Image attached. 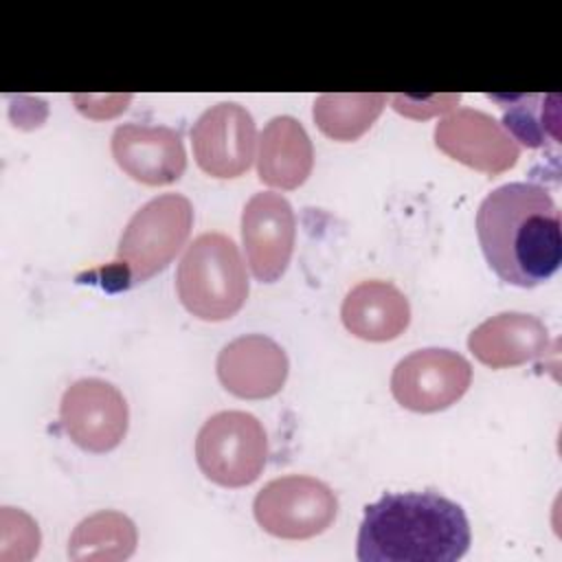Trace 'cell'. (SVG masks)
<instances>
[{"mask_svg":"<svg viewBox=\"0 0 562 562\" xmlns=\"http://www.w3.org/2000/svg\"><path fill=\"white\" fill-rule=\"evenodd\" d=\"M257 525L283 540H307L323 533L338 514L334 490L307 474H285L268 481L252 501Z\"/></svg>","mask_w":562,"mask_h":562,"instance_id":"obj_6","label":"cell"},{"mask_svg":"<svg viewBox=\"0 0 562 562\" xmlns=\"http://www.w3.org/2000/svg\"><path fill=\"white\" fill-rule=\"evenodd\" d=\"M476 235L485 261L509 285L536 288L560 268V211L540 184L507 182L487 193L476 211Z\"/></svg>","mask_w":562,"mask_h":562,"instance_id":"obj_1","label":"cell"},{"mask_svg":"<svg viewBox=\"0 0 562 562\" xmlns=\"http://www.w3.org/2000/svg\"><path fill=\"white\" fill-rule=\"evenodd\" d=\"M472 382L470 362L452 349H417L391 373V393L413 413H437L457 404Z\"/></svg>","mask_w":562,"mask_h":562,"instance_id":"obj_7","label":"cell"},{"mask_svg":"<svg viewBox=\"0 0 562 562\" xmlns=\"http://www.w3.org/2000/svg\"><path fill=\"white\" fill-rule=\"evenodd\" d=\"M503 108L505 132L525 147L560 143V97L558 94H512L492 97Z\"/></svg>","mask_w":562,"mask_h":562,"instance_id":"obj_18","label":"cell"},{"mask_svg":"<svg viewBox=\"0 0 562 562\" xmlns=\"http://www.w3.org/2000/svg\"><path fill=\"white\" fill-rule=\"evenodd\" d=\"M468 347L492 369L518 367L549 351V329L531 314L501 312L470 331Z\"/></svg>","mask_w":562,"mask_h":562,"instance_id":"obj_14","label":"cell"},{"mask_svg":"<svg viewBox=\"0 0 562 562\" xmlns=\"http://www.w3.org/2000/svg\"><path fill=\"white\" fill-rule=\"evenodd\" d=\"M312 167L314 147L305 127L288 114L270 119L259 136V180L268 187L290 191L307 180Z\"/></svg>","mask_w":562,"mask_h":562,"instance_id":"obj_16","label":"cell"},{"mask_svg":"<svg viewBox=\"0 0 562 562\" xmlns=\"http://www.w3.org/2000/svg\"><path fill=\"white\" fill-rule=\"evenodd\" d=\"M384 105L386 94H321L312 114L325 136L356 140L375 123Z\"/></svg>","mask_w":562,"mask_h":562,"instance_id":"obj_19","label":"cell"},{"mask_svg":"<svg viewBox=\"0 0 562 562\" xmlns=\"http://www.w3.org/2000/svg\"><path fill=\"white\" fill-rule=\"evenodd\" d=\"M340 318L349 334L369 342H386L408 327L411 305L404 292L391 281L369 279L347 292L340 305Z\"/></svg>","mask_w":562,"mask_h":562,"instance_id":"obj_15","label":"cell"},{"mask_svg":"<svg viewBox=\"0 0 562 562\" xmlns=\"http://www.w3.org/2000/svg\"><path fill=\"white\" fill-rule=\"evenodd\" d=\"M459 94H435V97H428V99H417V97H411V94H395L391 101H393V108L400 112V114H406V116H415L419 119V112L415 110L417 105H430L426 110V114L422 112V119L424 116H430L435 112H448L452 105L459 103Z\"/></svg>","mask_w":562,"mask_h":562,"instance_id":"obj_20","label":"cell"},{"mask_svg":"<svg viewBox=\"0 0 562 562\" xmlns=\"http://www.w3.org/2000/svg\"><path fill=\"white\" fill-rule=\"evenodd\" d=\"M112 156L132 180L149 187L171 184L187 169L182 138L167 125H119L112 132Z\"/></svg>","mask_w":562,"mask_h":562,"instance_id":"obj_13","label":"cell"},{"mask_svg":"<svg viewBox=\"0 0 562 562\" xmlns=\"http://www.w3.org/2000/svg\"><path fill=\"white\" fill-rule=\"evenodd\" d=\"M215 369L222 386L235 397L266 400L283 389L290 362L270 336L246 334L222 347Z\"/></svg>","mask_w":562,"mask_h":562,"instance_id":"obj_12","label":"cell"},{"mask_svg":"<svg viewBox=\"0 0 562 562\" xmlns=\"http://www.w3.org/2000/svg\"><path fill=\"white\" fill-rule=\"evenodd\" d=\"M296 237L292 204L274 191L255 193L241 211V239L250 272L272 283L288 270Z\"/></svg>","mask_w":562,"mask_h":562,"instance_id":"obj_10","label":"cell"},{"mask_svg":"<svg viewBox=\"0 0 562 562\" xmlns=\"http://www.w3.org/2000/svg\"><path fill=\"white\" fill-rule=\"evenodd\" d=\"M134 522L114 509H101L83 518L68 540V558L79 562H119L136 549Z\"/></svg>","mask_w":562,"mask_h":562,"instance_id":"obj_17","label":"cell"},{"mask_svg":"<svg viewBox=\"0 0 562 562\" xmlns=\"http://www.w3.org/2000/svg\"><path fill=\"white\" fill-rule=\"evenodd\" d=\"M435 145L487 176L512 169L520 158V147L505 127L492 114L472 108H459L441 119L435 127Z\"/></svg>","mask_w":562,"mask_h":562,"instance_id":"obj_11","label":"cell"},{"mask_svg":"<svg viewBox=\"0 0 562 562\" xmlns=\"http://www.w3.org/2000/svg\"><path fill=\"white\" fill-rule=\"evenodd\" d=\"M257 127L239 103H215L191 127V147L198 167L213 178H239L255 158Z\"/></svg>","mask_w":562,"mask_h":562,"instance_id":"obj_9","label":"cell"},{"mask_svg":"<svg viewBox=\"0 0 562 562\" xmlns=\"http://www.w3.org/2000/svg\"><path fill=\"white\" fill-rule=\"evenodd\" d=\"M268 459L261 422L246 411L211 415L195 437V461L202 474L222 487H244L259 479Z\"/></svg>","mask_w":562,"mask_h":562,"instance_id":"obj_5","label":"cell"},{"mask_svg":"<svg viewBox=\"0 0 562 562\" xmlns=\"http://www.w3.org/2000/svg\"><path fill=\"white\" fill-rule=\"evenodd\" d=\"M193 226V204L180 193H162L143 204L121 233L114 268L127 285L165 270L184 246Z\"/></svg>","mask_w":562,"mask_h":562,"instance_id":"obj_4","label":"cell"},{"mask_svg":"<svg viewBox=\"0 0 562 562\" xmlns=\"http://www.w3.org/2000/svg\"><path fill=\"white\" fill-rule=\"evenodd\" d=\"M463 507L435 492L384 494L364 507L360 562H454L470 547Z\"/></svg>","mask_w":562,"mask_h":562,"instance_id":"obj_2","label":"cell"},{"mask_svg":"<svg viewBox=\"0 0 562 562\" xmlns=\"http://www.w3.org/2000/svg\"><path fill=\"white\" fill-rule=\"evenodd\" d=\"M176 290L184 310L200 321H226L248 299V274L235 241L224 233H202L184 250Z\"/></svg>","mask_w":562,"mask_h":562,"instance_id":"obj_3","label":"cell"},{"mask_svg":"<svg viewBox=\"0 0 562 562\" xmlns=\"http://www.w3.org/2000/svg\"><path fill=\"white\" fill-rule=\"evenodd\" d=\"M127 422L123 393L101 378H81L61 395L59 424L70 441L86 452L114 450L127 432Z\"/></svg>","mask_w":562,"mask_h":562,"instance_id":"obj_8","label":"cell"}]
</instances>
